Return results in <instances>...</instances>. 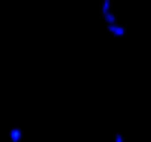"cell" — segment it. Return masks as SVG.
Here are the masks:
<instances>
[{
	"label": "cell",
	"mask_w": 151,
	"mask_h": 142,
	"mask_svg": "<svg viewBox=\"0 0 151 142\" xmlns=\"http://www.w3.org/2000/svg\"><path fill=\"white\" fill-rule=\"evenodd\" d=\"M107 30H108V33H110L111 36H114V37H123V36L126 34V28H124L122 24H119V22L107 25Z\"/></svg>",
	"instance_id": "obj_1"
},
{
	"label": "cell",
	"mask_w": 151,
	"mask_h": 142,
	"mask_svg": "<svg viewBox=\"0 0 151 142\" xmlns=\"http://www.w3.org/2000/svg\"><path fill=\"white\" fill-rule=\"evenodd\" d=\"M9 138L12 142H19L22 138V129L21 127H12L9 130Z\"/></svg>",
	"instance_id": "obj_2"
},
{
	"label": "cell",
	"mask_w": 151,
	"mask_h": 142,
	"mask_svg": "<svg viewBox=\"0 0 151 142\" xmlns=\"http://www.w3.org/2000/svg\"><path fill=\"white\" fill-rule=\"evenodd\" d=\"M113 12V3H111V0H102V5H101V14L102 16L108 15Z\"/></svg>",
	"instance_id": "obj_3"
},
{
	"label": "cell",
	"mask_w": 151,
	"mask_h": 142,
	"mask_svg": "<svg viewBox=\"0 0 151 142\" xmlns=\"http://www.w3.org/2000/svg\"><path fill=\"white\" fill-rule=\"evenodd\" d=\"M114 142H124V136H123L120 132H117V133L114 135Z\"/></svg>",
	"instance_id": "obj_4"
}]
</instances>
